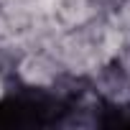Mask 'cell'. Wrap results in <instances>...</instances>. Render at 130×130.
Wrapping results in <instances>:
<instances>
[{
    "label": "cell",
    "instance_id": "cell-1",
    "mask_svg": "<svg viewBox=\"0 0 130 130\" xmlns=\"http://www.w3.org/2000/svg\"><path fill=\"white\" fill-rule=\"evenodd\" d=\"M69 112V102L46 89H15L0 97V127H48Z\"/></svg>",
    "mask_w": 130,
    "mask_h": 130
}]
</instances>
